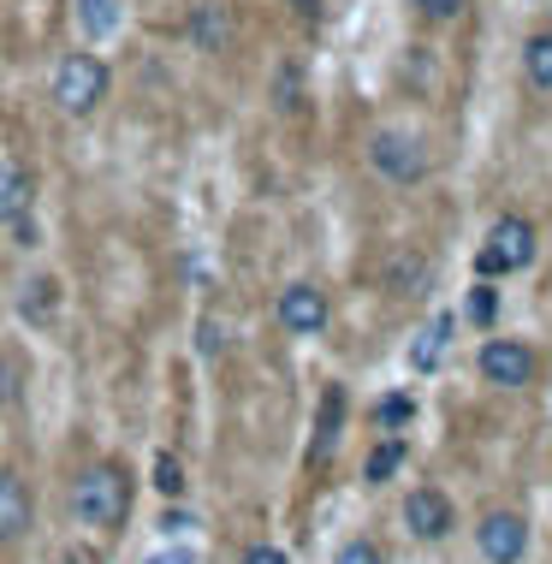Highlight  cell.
<instances>
[{"label":"cell","instance_id":"1","mask_svg":"<svg viewBox=\"0 0 552 564\" xmlns=\"http://www.w3.org/2000/svg\"><path fill=\"white\" fill-rule=\"evenodd\" d=\"M72 511L89 529H119L131 517V476L119 464H96L84 469L78 487H72Z\"/></svg>","mask_w":552,"mask_h":564},{"label":"cell","instance_id":"2","mask_svg":"<svg viewBox=\"0 0 552 564\" xmlns=\"http://www.w3.org/2000/svg\"><path fill=\"white\" fill-rule=\"evenodd\" d=\"M107 66L96 54H66L54 66V108L59 113H72V119H84V113H96L101 101H107Z\"/></svg>","mask_w":552,"mask_h":564},{"label":"cell","instance_id":"3","mask_svg":"<svg viewBox=\"0 0 552 564\" xmlns=\"http://www.w3.org/2000/svg\"><path fill=\"white\" fill-rule=\"evenodd\" d=\"M534 226L523 220V215H505V220H494V232H487V243H481V256H475V268H481V280H511V273H523L529 262H534Z\"/></svg>","mask_w":552,"mask_h":564},{"label":"cell","instance_id":"4","mask_svg":"<svg viewBox=\"0 0 552 564\" xmlns=\"http://www.w3.org/2000/svg\"><path fill=\"white\" fill-rule=\"evenodd\" d=\"M368 166H375L380 178H392V185H422L427 149H422V137H410V131H375L368 137Z\"/></svg>","mask_w":552,"mask_h":564},{"label":"cell","instance_id":"5","mask_svg":"<svg viewBox=\"0 0 552 564\" xmlns=\"http://www.w3.org/2000/svg\"><path fill=\"white\" fill-rule=\"evenodd\" d=\"M487 387H529L534 380V350L523 339H487L481 357H475Z\"/></svg>","mask_w":552,"mask_h":564},{"label":"cell","instance_id":"6","mask_svg":"<svg viewBox=\"0 0 552 564\" xmlns=\"http://www.w3.org/2000/svg\"><path fill=\"white\" fill-rule=\"evenodd\" d=\"M475 541H481V558L487 564H517L529 553V523L517 511H487L481 529H475Z\"/></svg>","mask_w":552,"mask_h":564},{"label":"cell","instance_id":"7","mask_svg":"<svg viewBox=\"0 0 552 564\" xmlns=\"http://www.w3.org/2000/svg\"><path fill=\"white\" fill-rule=\"evenodd\" d=\"M404 523H410V535H416V541H446L457 517H452V499L440 494V487H410Z\"/></svg>","mask_w":552,"mask_h":564},{"label":"cell","instance_id":"8","mask_svg":"<svg viewBox=\"0 0 552 564\" xmlns=\"http://www.w3.org/2000/svg\"><path fill=\"white\" fill-rule=\"evenodd\" d=\"M280 322L291 333H303V339H315L321 327H327V292L310 280H297V285H285L280 292Z\"/></svg>","mask_w":552,"mask_h":564},{"label":"cell","instance_id":"9","mask_svg":"<svg viewBox=\"0 0 552 564\" xmlns=\"http://www.w3.org/2000/svg\"><path fill=\"white\" fill-rule=\"evenodd\" d=\"M30 203H36V178L19 161H0V226H24Z\"/></svg>","mask_w":552,"mask_h":564},{"label":"cell","instance_id":"10","mask_svg":"<svg viewBox=\"0 0 552 564\" xmlns=\"http://www.w3.org/2000/svg\"><path fill=\"white\" fill-rule=\"evenodd\" d=\"M339 429H345V387H321V416H315V440H310V464H327L333 446H339Z\"/></svg>","mask_w":552,"mask_h":564},{"label":"cell","instance_id":"11","mask_svg":"<svg viewBox=\"0 0 552 564\" xmlns=\"http://www.w3.org/2000/svg\"><path fill=\"white\" fill-rule=\"evenodd\" d=\"M24 529H30V487L12 469H0V541H19Z\"/></svg>","mask_w":552,"mask_h":564},{"label":"cell","instance_id":"12","mask_svg":"<svg viewBox=\"0 0 552 564\" xmlns=\"http://www.w3.org/2000/svg\"><path fill=\"white\" fill-rule=\"evenodd\" d=\"M452 333H457V315H434V322L416 333V345H410V369H416V375L440 369V357H446Z\"/></svg>","mask_w":552,"mask_h":564},{"label":"cell","instance_id":"13","mask_svg":"<svg viewBox=\"0 0 552 564\" xmlns=\"http://www.w3.org/2000/svg\"><path fill=\"white\" fill-rule=\"evenodd\" d=\"M191 36H196V48L220 54L226 42H232V19H226V7H214V0H203V7H191Z\"/></svg>","mask_w":552,"mask_h":564},{"label":"cell","instance_id":"14","mask_svg":"<svg viewBox=\"0 0 552 564\" xmlns=\"http://www.w3.org/2000/svg\"><path fill=\"white\" fill-rule=\"evenodd\" d=\"M19 315H24V322H36V327H48L54 315H59V280H36V285H24Z\"/></svg>","mask_w":552,"mask_h":564},{"label":"cell","instance_id":"15","mask_svg":"<svg viewBox=\"0 0 552 564\" xmlns=\"http://www.w3.org/2000/svg\"><path fill=\"white\" fill-rule=\"evenodd\" d=\"M523 72H529V84H534V89H546V96H552V36H546V30H541V36H529Z\"/></svg>","mask_w":552,"mask_h":564},{"label":"cell","instance_id":"16","mask_svg":"<svg viewBox=\"0 0 552 564\" xmlns=\"http://www.w3.org/2000/svg\"><path fill=\"white\" fill-rule=\"evenodd\" d=\"M78 24L89 36H113L119 30V0H78Z\"/></svg>","mask_w":552,"mask_h":564},{"label":"cell","instance_id":"17","mask_svg":"<svg viewBox=\"0 0 552 564\" xmlns=\"http://www.w3.org/2000/svg\"><path fill=\"white\" fill-rule=\"evenodd\" d=\"M398 464H404V440L387 434L375 452H368V469H362V476H368V481H392V469H398Z\"/></svg>","mask_w":552,"mask_h":564},{"label":"cell","instance_id":"18","mask_svg":"<svg viewBox=\"0 0 552 564\" xmlns=\"http://www.w3.org/2000/svg\"><path fill=\"white\" fill-rule=\"evenodd\" d=\"M410 416H416V399H410V392H387V399H380L375 404V422H380V429H410Z\"/></svg>","mask_w":552,"mask_h":564},{"label":"cell","instance_id":"19","mask_svg":"<svg viewBox=\"0 0 552 564\" xmlns=\"http://www.w3.org/2000/svg\"><path fill=\"white\" fill-rule=\"evenodd\" d=\"M422 280H427V262H422V256H410V250H398L392 256V292H416Z\"/></svg>","mask_w":552,"mask_h":564},{"label":"cell","instance_id":"20","mask_svg":"<svg viewBox=\"0 0 552 564\" xmlns=\"http://www.w3.org/2000/svg\"><path fill=\"white\" fill-rule=\"evenodd\" d=\"M19 392H24V362L0 350V410H7V404H19Z\"/></svg>","mask_w":552,"mask_h":564},{"label":"cell","instance_id":"21","mask_svg":"<svg viewBox=\"0 0 552 564\" xmlns=\"http://www.w3.org/2000/svg\"><path fill=\"white\" fill-rule=\"evenodd\" d=\"M494 310H499V292L481 280V285L469 292V322H475V327H494Z\"/></svg>","mask_w":552,"mask_h":564},{"label":"cell","instance_id":"22","mask_svg":"<svg viewBox=\"0 0 552 564\" xmlns=\"http://www.w3.org/2000/svg\"><path fill=\"white\" fill-rule=\"evenodd\" d=\"M155 487H161L166 499H178V494H184V469H178V457H166V452L155 457Z\"/></svg>","mask_w":552,"mask_h":564},{"label":"cell","instance_id":"23","mask_svg":"<svg viewBox=\"0 0 552 564\" xmlns=\"http://www.w3.org/2000/svg\"><path fill=\"white\" fill-rule=\"evenodd\" d=\"M333 564H387V558H380V546H375V541H345Z\"/></svg>","mask_w":552,"mask_h":564},{"label":"cell","instance_id":"24","mask_svg":"<svg viewBox=\"0 0 552 564\" xmlns=\"http://www.w3.org/2000/svg\"><path fill=\"white\" fill-rule=\"evenodd\" d=\"M410 7H416L422 19H457V12L469 7V0H410Z\"/></svg>","mask_w":552,"mask_h":564},{"label":"cell","instance_id":"25","mask_svg":"<svg viewBox=\"0 0 552 564\" xmlns=\"http://www.w3.org/2000/svg\"><path fill=\"white\" fill-rule=\"evenodd\" d=\"M243 564H285V553H280V546H250Z\"/></svg>","mask_w":552,"mask_h":564},{"label":"cell","instance_id":"26","mask_svg":"<svg viewBox=\"0 0 552 564\" xmlns=\"http://www.w3.org/2000/svg\"><path fill=\"white\" fill-rule=\"evenodd\" d=\"M149 564H196V553H191V546H166V553H155Z\"/></svg>","mask_w":552,"mask_h":564},{"label":"cell","instance_id":"27","mask_svg":"<svg viewBox=\"0 0 552 564\" xmlns=\"http://www.w3.org/2000/svg\"><path fill=\"white\" fill-rule=\"evenodd\" d=\"M280 108H297V72H280Z\"/></svg>","mask_w":552,"mask_h":564},{"label":"cell","instance_id":"28","mask_svg":"<svg viewBox=\"0 0 552 564\" xmlns=\"http://www.w3.org/2000/svg\"><path fill=\"white\" fill-rule=\"evenodd\" d=\"M291 12H297V19H321V0H285Z\"/></svg>","mask_w":552,"mask_h":564},{"label":"cell","instance_id":"29","mask_svg":"<svg viewBox=\"0 0 552 564\" xmlns=\"http://www.w3.org/2000/svg\"><path fill=\"white\" fill-rule=\"evenodd\" d=\"M161 529H166V535H178V529H191V517H184V511H166Z\"/></svg>","mask_w":552,"mask_h":564}]
</instances>
